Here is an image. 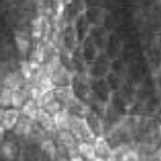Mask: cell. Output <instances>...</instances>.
Here are the masks:
<instances>
[{
    "instance_id": "cell-27",
    "label": "cell",
    "mask_w": 161,
    "mask_h": 161,
    "mask_svg": "<svg viewBox=\"0 0 161 161\" xmlns=\"http://www.w3.org/2000/svg\"><path fill=\"white\" fill-rule=\"evenodd\" d=\"M0 156H2V149H0Z\"/></svg>"
},
{
    "instance_id": "cell-6",
    "label": "cell",
    "mask_w": 161,
    "mask_h": 161,
    "mask_svg": "<svg viewBox=\"0 0 161 161\" xmlns=\"http://www.w3.org/2000/svg\"><path fill=\"white\" fill-rule=\"evenodd\" d=\"M52 79H53L56 87H62V86H70L71 82V75L68 70L64 66H60L58 70L55 71V74L52 75Z\"/></svg>"
},
{
    "instance_id": "cell-17",
    "label": "cell",
    "mask_w": 161,
    "mask_h": 161,
    "mask_svg": "<svg viewBox=\"0 0 161 161\" xmlns=\"http://www.w3.org/2000/svg\"><path fill=\"white\" fill-rule=\"evenodd\" d=\"M11 101H13V90L3 86L0 90V107L8 108L11 107Z\"/></svg>"
},
{
    "instance_id": "cell-16",
    "label": "cell",
    "mask_w": 161,
    "mask_h": 161,
    "mask_svg": "<svg viewBox=\"0 0 161 161\" xmlns=\"http://www.w3.org/2000/svg\"><path fill=\"white\" fill-rule=\"evenodd\" d=\"M40 147H41V150L45 153L48 157H51V158H55L56 154H58V147H56V145L52 139H44L42 142L40 143Z\"/></svg>"
},
{
    "instance_id": "cell-10",
    "label": "cell",
    "mask_w": 161,
    "mask_h": 161,
    "mask_svg": "<svg viewBox=\"0 0 161 161\" xmlns=\"http://www.w3.org/2000/svg\"><path fill=\"white\" fill-rule=\"evenodd\" d=\"M31 124H33V120H30V119H27L23 116L22 119L18 120V123L15 124V127L13 128L14 134L18 135V136H27L30 134Z\"/></svg>"
},
{
    "instance_id": "cell-5",
    "label": "cell",
    "mask_w": 161,
    "mask_h": 161,
    "mask_svg": "<svg viewBox=\"0 0 161 161\" xmlns=\"http://www.w3.org/2000/svg\"><path fill=\"white\" fill-rule=\"evenodd\" d=\"M19 118H21V114H19V109L17 108H8V109L4 111V116H3L2 124L6 130H13L15 127V124L18 123Z\"/></svg>"
},
{
    "instance_id": "cell-3",
    "label": "cell",
    "mask_w": 161,
    "mask_h": 161,
    "mask_svg": "<svg viewBox=\"0 0 161 161\" xmlns=\"http://www.w3.org/2000/svg\"><path fill=\"white\" fill-rule=\"evenodd\" d=\"M23 83H25V78L19 70L7 72L6 76L3 78V86L8 87L11 90L21 89V87H23Z\"/></svg>"
},
{
    "instance_id": "cell-4",
    "label": "cell",
    "mask_w": 161,
    "mask_h": 161,
    "mask_svg": "<svg viewBox=\"0 0 161 161\" xmlns=\"http://www.w3.org/2000/svg\"><path fill=\"white\" fill-rule=\"evenodd\" d=\"M70 119H71V115L67 108H62V109H59L53 115V120H55V126L58 128V131L68 130L70 128Z\"/></svg>"
},
{
    "instance_id": "cell-1",
    "label": "cell",
    "mask_w": 161,
    "mask_h": 161,
    "mask_svg": "<svg viewBox=\"0 0 161 161\" xmlns=\"http://www.w3.org/2000/svg\"><path fill=\"white\" fill-rule=\"evenodd\" d=\"M15 45L22 56H26L30 48V33L27 27H19L15 31Z\"/></svg>"
},
{
    "instance_id": "cell-8",
    "label": "cell",
    "mask_w": 161,
    "mask_h": 161,
    "mask_svg": "<svg viewBox=\"0 0 161 161\" xmlns=\"http://www.w3.org/2000/svg\"><path fill=\"white\" fill-rule=\"evenodd\" d=\"M78 153L86 161H94L96 157H97V153H96L93 143L86 142V141H82V142L78 143Z\"/></svg>"
},
{
    "instance_id": "cell-11",
    "label": "cell",
    "mask_w": 161,
    "mask_h": 161,
    "mask_svg": "<svg viewBox=\"0 0 161 161\" xmlns=\"http://www.w3.org/2000/svg\"><path fill=\"white\" fill-rule=\"evenodd\" d=\"M30 38L33 40H40L44 34V19L41 17L33 18L30 21Z\"/></svg>"
},
{
    "instance_id": "cell-13",
    "label": "cell",
    "mask_w": 161,
    "mask_h": 161,
    "mask_svg": "<svg viewBox=\"0 0 161 161\" xmlns=\"http://www.w3.org/2000/svg\"><path fill=\"white\" fill-rule=\"evenodd\" d=\"M27 94L23 87L21 89H15L13 90V101H11V107L17 108V109H21V108L25 105V103L27 101Z\"/></svg>"
},
{
    "instance_id": "cell-26",
    "label": "cell",
    "mask_w": 161,
    "mask_h": 161,
    "mask_svg": "<svg viewBox=\"0 0 161 161\" xmlns=\"http://www.w3.org/2000/svg\"><path fill=\"white\" fill-rule=\"evenodd\" d=\"M58 161H70L68 158H66V157H59L58 158Z\"/></svg>"
},
{
    "instance_id": "cell-2",
    "label": "cell",
    "mask_w": 161,
    "mask_h": 161,
    "mask_svg": "<svg viewBox=\"0 0 161 161\" xmlns=\"http://www.w3.org/2000/svg\"><path fill=\"white\" fill-rule=\"evenodd\" d=\"M34 122H37L40 126L45 130L47 134H58V128H56V126H55L53 116L48 114L44 108H40L38 109L37 118H36Z\"/></svg>"
},
{
    "instance_id": "cell-14",
    "label": "cell",
    "mask_w": 161,
    "mask_h": 161,
    "mask_svg": "<svg viewBox=\"0 0 161 161\" xmlns=\"http://www.w3.org/2000/svg\"><path fill=\"white\" fill-rule=\"evenodd\" d=\"M0 149H2V156L4 157L6 160H8V161L14 160L15 154H17V146H15L14 142H11V141L3 142Z\"/></svg>"
},
{
    "instance_id": "cell-18",
    "label": "cell",
    "mask_w": 161,
    "mask_h": 161,
    "mask_svg": "<svg viewBox=\"0 0 161 161\" xmlns=\"http://www.w3.org/2000/svg\"><path fill=\"white\" fill-rule=\"evenodd\" d=\"M38 89H40V92H49V90H55L56 85H55L53 79H52L51 76L41 75L40 82H38Z\"/></svg>"
},
{
    "instance_id": "cell-22",
    "label": "cell",
    "mask_w": 161,
    "mask_h": 161,
    "mask_svg": "<svg viewBox=\"0 0 161 161\" xmlns=\"http://www.w3.org/2000/svg\"><path fill=\"white\" fill-rule=\"evenodd\" d=\"M153 160L154 161H161V147L158 149V150H156L154 153H153Z\"/></svg>"
},
{
    "instance_id": "cell-24",
    "label": "cell",
    "mask_w": 161,
    "mask_h": 161,
    "mask_svg": "<svg viewBox=\"0 0 161 161\" xmlns=\"http://www.w3.org/2000/svg\"><path fill=\"white\" fill-rule=\"evenodd\" d=\"M4 108H2L0 107V123H2V120H3V116H4Z\"/></svg>"
},
{
    "instance_id": "cell-7",
    "label": "cell",
    "mask_w": 161,
    "mask_h": 161,
    "mask_svg": "<svg viewBox=\"0 0 161 161\" xmlns=\"http://www.w3.org/2000/svg\"><path fill=\"white\" fill-rule=\"evenodd\" d=\"M58 139L60 141V143H62L68 152L78 149L76 142H75L76 139H75V136L71 134L70 130H59L58 131Z\"/></svg>"
},
{
    "instance_id": "cell-23",
    "label": "cell",
    "mask_w": 161,
    "mask_h": 161,
    "mask_svg": "<svg viewBox=\"0 0 161 161\" xmlns=\"http://www.w3.org/2000/svg\"><path fill=\"white\" fill-rule=\"evenodd\" d=\"M6 128L4 127H3V124L2 123H0V142H2V141L3 139H4V136H6Z\"/></svg>"
},
{
    "instance_id": "cell-9",
    "label": "cell",
    "mask_w": 161,
    "mask_h": 161,
    "mask_svg": "<svg viewBox=\"0 0 161 161\" xmlns=\"http://www.w3.org/2000/svg\"><path fill=\"white\" fill-rule=\"evenodd\" d=\"M93 146L96 149V153H97V156H100V157H107V156H109L111 153H112V149L109 147V145H108L107 139L104 138L103 135L96 136L94 141H93Z\"/></svg>"
},
{
    "instance_id": "cell-15",
    "label": "cell",
    "mask_w": 161,
    "mask_h": 161,
    "mask_svg": "<svg viewBox=\"0 0 161 161\" xmlns=\"http://www.w3.org/2000/svg\"><path fill=\"white\" fill-rule=\"evenodd\" d=\"M53 100H56L55 96V90H49V92H40V96L36 100L38 108H45L48 104L52 103Z\"/></svg>"
},
{
    "instance_id": "cell-25",
    "label": "cell",
    "mask_w": 161,
    "mask_h": 161,
    "mask_svg": "<svg viewBox=\"0 0 161 161\" xmlns=\"http://www.w3.org/2000/svg\"><path fill=\"white\" fill-rule=\"evenodd\" d=\"M94 161H105V158H104V157L97 156V157H96V160H94Z\"/></svg>"
},
{
    "instance_id": "cell-21",
    "label": "cell",
    "mask_w": 161,
    "mask_h": 161,
    "mask_svg": "<svg viewBox=\"0 0 161 161\" xmlns=\"http://www.w3.org/2000/svg\"><path fill=\"white\" fill-rule=\"evenodd\" d=\"M44 109H45L49 115L53 116V115H55L59 109H62V104H60V101H58V100H53V101L48 104V105H47L45 108H44Z\"/></svg>"
},
{
    "instance_id": "cell-19",
    "label": "cell",
    "mask_w": 161,
    "mask_h": 161,
    "mask_svg": "<svg viewBox=\"0 0 161 161\" xmlns=\"http://www.w3.org/2000/svg\"><path fill=\"white\" fill-rule=\"evenodd\" d=\"M119 161H139V153L134 149H128L122 156H119Z\"/></svg>"
},
{
    "instance_id": "cell-12",
    "label": "cell",
    "mask_w": 161,
    "mask_h": 161,
    "mask_svg": "<svg viewBox=\"0 0 161 161\" xmlns=\"http://www.w3.org/2000/svg\"><path fill=\"white\" fill-rule=\"evenodd\" d=\"M38 105L34 100H27L25 103V105L21 108V112H22V116L30 119V120H36L37 118V114H38Z\"/></svg>"
},
{
    "instance_id": "cell-20",
    "label": "cell",
    "mask_w": 161,
    "mask_h": 161,
    "mask_svg": "<svg viewBox=\"0 0 161 161\" xmlns=\"http://www.w3.org/2000/svg\"><path fill=\"white\" fill-rule=\"evenodd\" d=\"M21 66H19V71L22 72V75H23V78L25 79H29L31 75H33V70H31V67H30V63H29V60H22L21 63Z\"/></svg>"
}]
</instances>
